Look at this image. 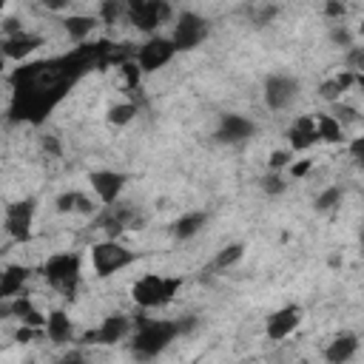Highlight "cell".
I'll return each mask as SVG.
<instances>
[{
	"instance_id": "7c38bea8",
	"label": "cell",
	"mask_w": 364,
	"mask_h": 364,
	"mask_svg": "<svg viewBox=\"0 0 364 364\" xmlns=\"http://www.w3.org/2000/svg\"><path fill=\"white\" fill-rule=\"evenodd\" d=\"M256 134V122L242 114H222L216 125V142L219 145H242Z\"/></svg>"
},
{
	"instance_id": "2e32d148",
	"label": "cell",
	"mask_w": 364,
	"mask_h": 364,
	"mask_svg": "<svg viewBox=\"0 0 364 364\" xmlns=\"http://www.w3.org/2000/svg\"><path fill=\"white\" fill-rule=\"evenodd\" d=\"M358 353V336L355 333H338L333 341L324 347V361L327 364H350Z\"/></svg>"
},
{
	"instance_id": "7dc6e473",
	"label": "cell",
	"mask_w": 364,
	"mask_h": 364,
	"mask_svg": "<svg viewBox=\"0 0 364 364\" xmlns=\"http://www.w3.org/2000/svg\"><path fill=\"white\" fill-rule=\"evenodd\" d=\"M6 313H9V310H6V307H3V304H0V318H3V316H6Z\"/></svg>"
},
{
	"instance_id": "6da1fadb",
	"label": "cell",
	"mask_w": 364,
	"mask_h": 364,
	"mask_svg": "<svg viewBox=\"0 0 364 364\" xmlns=\"http://www.w3.org/2000/svg\"><path fill=\"white\" fill-rule=\"evenodd\" d=\"M111 46L114 43H108V40L80 43L68 54L23 63L20 68H14V74L9 77V82H11L9 119L40 125L85 71H91L94 65H105Z\"/></svg>"
},
{
	"instance_id": "30bf717a",
	"label": "cell",
	"mask_w": 364,
	"mask_h": 364,
	"mask_svg": "<svg viewBox=\"0 0 364 364\" xmlns=\"http://www.w3.org/2000/svg\"><path fill=\"white\" fill-rule=\"evenodd\" d=\"M34 210H37V202H34V199H20V202H11V205L6 208L3 228H6V233H9L14 242H28V239H31Z\"/></svg>"
},
{
	"instance_id": "1f68e13d",
	"label": "cell",
	"mask_w": 364,
	"mask_h": 364,
	"mask_svg": "<svg viewBox=\"0 0 364 364\" xmlns=\"http://www.w3.org/2000/svg\"><path fill=\"white\" fill-rule=\"evenodd\" d=\"M119 71H122V77H125V85H128V88H136V85H139L142 71H139V65H136L134 60L122 63V65H119Z\"/></svg>"
},
{
	"instance_id": "8d00e7d4",
	"label": "cell",
	"mask_w": 364,
	"mask_h": 364,
	"mask_svg": "<svg viewBox=\"0 0 364 364\" xmlns=\"http://www.w3.org/2000/svg\"><path fill=\"white\" fill-rule=\"evenodd\" d=\"M287 168H290V176H293V179H301V176H307V173H310L313 162H310V159H299V162H290Z\"/></svg>"
},
{
	"instance_id": "5b68a950",
	"label": "cell",
	"mask_w": 364,
	"mask_h": 364,
	"mask_svg": "<svg viewBox=\"0 0 364 364\" xmlns=\"http://www.w3.org/2000/svg\"><path fill=\"white\" fill-rule=\"evenodd\" d=\"M171 17H173V9L165 0H134L125 6V20L136 31H145V34H154Z\"/></svg>"
},
{
	"instance_id": "9a60e30c",
	"label": "cell",
	"mask_w": 364,
	"mask_h": 364,
	"mask_svg": "<svg viewBox=\"0 0 364 364\" xmlns=\"http://www.w3.org/2000/svg\"><path fill=\"white\" fill-rule=\"evenodd\" d=\"M299 324H301V307H299V304H287V307H279V310H273V313L267 316V321H264V336H267L270 341H282V338H287Z\"/></svg>"
},
{
	"instance_id": "7402d4cb",
	"label": "cell",
	"mask_w": 364,
	"mask_h": 364,
	"mask_svg": "<svg viewBox=\"0 0 364 364\" xmlns=\"http://www.w3.org/2000/svg\"><path fill=\"white\" fill-rule=\"evenodd\" d=\"M313 128H316V139L318 142H344V128L330 117V114H313Z\"/></svg>"
},
{
	"instance_id": "7bdbcfd3",
	"label": "cell",
	"mask_w": 364,
	"mask_h": 364,
	"mask_svg": "<svg viewBox=\"0 0 364 364\" xmlns=\"http://www.w3.org/2000/svg\"><path fill=\"white\" fill-rule=\"evenodd\" d=\"M37 333H40V330H31V327H26V324H23V327H20L17 333H14V338H17L20 344H28V341H31V338H34Z\"/></svg>"
},
{
	"instance_id": "cb8c5ba5",
	"label": "cell",
	"mask_w": 364,
	"mask_h": 364,
	"mask_svg": "<svg viewBox=\"0 0 364 364\" xmlns=\"http://www.w3.org/2000/svg\"><path fill=\"white\" fill-rule=\"evenodd\" d=\"M205 222H208V213H202V210H193V213H185V216H179L176 222H173V236L176 239H193L202 228H205Z\"/></svg>"
},
{
	"instance_id": "44dd1931",
	"label": "cell",
	"mask_w": 364,
	"mask_h": 364,
	"mask_svg": "<svg viewBox=\"0 0 364 364\" xmlns=\"http://www.w3.org/2000/svg\"><path fill=\"white\" fill-rule=\"evenodd\" d=\"M355 82H358V74H353V71L344 68L341 74H336V77H330V80H324L318 85V97L327 100V102H341V94L350 91Z\"/></svg>"
},
{
	"instance_id": "8992f818",
	"label": "cell",
	"mask_w": 364,
	"mask_h": 364,
	"mask_svg": "<svg viewBox=\"0 0 364 364\" xmlns=\"http://www.w3.org/2000/svg\"><path fill=\"white\" fill-rule=\"evenodd\" d=\"M134 259H136V253L128 250L125 245H119L117 239H105L91 247V264H94L97 276H114L122 267H128Z\"/></svg>"
},
{
	"instance_id": "c3c4849f",
	"label": "cell",
	"mask_w": 364,
	"mask_h": 364,
	"mask_svg": "<svg viewBox=\"0 0 364 364\" xmlns=\"http://www.w3.org/2000/svg\"><path fill=\"white\" fill-rule=\"evenodd\" d=\"M3 9H6V3H3V0H0V11H3Z\"/></svg>"
},
{
	"instance_id": "7a4b0ae2",
	"label": "cell",
	"mask_w": 364,
	"mask_h": 364,
	"mask_svg": "<svg viewBox=\"0 0 364 364\" xmlns=\"http://www.w3.org/2000/svg\"><path fill=\"white\" fill-rule=\"evenodd\" d=\"M176 336H179L176 321L139 316V318H136L134 338H131V353H134V358H139V361H151V358H156L159 353H165V350L171 347V341H176Z\"/></svg>"
},
{
	"instance_id": "e0dca14e",
	"label": "cell",
	"mask_w": 364,
	"mask_h": 364,
	"mask_svg": "<svg viewBox=\"0 0 364 364\" xmlns=\"http://www.w3.org/2000/svg\"><path fill=\"white\" fill-rule=\"evenodd\" d=\"M40 46H43V37H40V34L20 31V34H14V37H6L3 46H0V51H3V57H9V60H26V57H31Z\"/></svg>"
},
{
	"instance_id": "bcb514c9",
	"label": "cell",
	"mask_w": 364,
	"mask_h": 364,
	"mask_svg": "<svg viewBox=\"0 0 364 364\" xmlns=\"http://www.w3.org/2000/svg\"><path fill=\"white\" fill-rule=\"evenodd\" d=\"M344 11H347L344 3H327V6H324V14H327V17H344Z\"/></svg>"
},
{
	"instance_id": "8fae6325",
	"label": "cell",
	"mask_w": 364,
	"mask_h": 364,
	"mask_svg": "<svg viewBox=\"0 0 364 364\" xmlns=\"http://www.w3.org/2000/svg\"><path fill=\"white\" fill-rule=\"evenodd\" d=\"M299 97V80L287 74H270L264 80V105L270 111H284Z\"/></svg>"
},
{
	"instance_id": "ba28073f",
	"label": "cell",
	"mask_w": 364,
	"mask_h": 364,
	"mask_svg": "<svg viewBox=\"0 0 364 364\" xmlns=\"http://www.w3.org/2000/svg\"><path fill=\"white\" fill-rule=\"evenodd\" d=\"M142 219L136 213L134 205L128 202H114V205H105V210L97 216V228L108 236V239H117L119 233H125L128 228H136Z\"/></svg>"
},
{
	"instance_id": "d4e9b609",
	"label": "cell",
	"mask_w": 364,
	"mask_h": 364,
	"mask_svg": "<svg viewBox=\"0 0 364 364\" xmlns=\"http://www.w3.org/2000/svg\"><path fill=\"white\" fill-rule=\"evenodd\" d=\"M242 256H245V245H242V242H230V245H225V247L216 253L213 267H216V270H228V267H233Z\"/></svg>"
},
{
	"instance_id": "277c9868",
	"label": "cell",
	"mask_w": 364,
	"mask_h": 364,
	"mask_svg": "<svg viewBox=\"0 0 364 364\" xmlns=\"http://www.w3.org/2000/svg\"><path fill=\"white\" fill-rule=\"evenodd\" d=\"M43 276L48 282V287H54L57 293H63L65 299H71L80 287L82 279V264H80V253L65 250V253H54L43 262Z\"/></svg>"
},
{
	"instance_id": "ffe728a7",
	"label": "cell",
	"mask_w": 364,
	"mask_h": 364,
	"mask_svg": "<svg viewBox=\"0 0 364 364\" xmlns=\"http://www.w3.org/2000/svg\"><path fill=\"white\" fill-rule=\"evenodd\" d=\"M43 333L48 336V341H54V344H65V341H71V336H74V324H71V318H68L65 310H51V313L46 316V327H43Z\"/></svg>"
},
{
	"instance_id": "4316f807",
	"label": "cell",
	"mask_w": 364,
	"mask_h": 364,
	"mask_svg": "<svg viewBox=\"0 0 364 364\" xmlns=\"http://www.w3.org/2000/svg\"><path fill=\"white\" fill-rule=\"evenodd\" d=\"M341 199H344V191L338 188V185H333V188H324L318 196H316V210H333L336 205H341Z\"/></svg>"
},
{
	"instance_id": "52a82bcc",
	"label": "cell",
	"mask_w": 364,
	"mask_h": 364,
	"mask_svg": "<svg viewBox=\"0 0 364 364\" xmlns=\"http://www.w3.org/2000/svg\"><path fill=\"white\" fill-rule=\"evenodd\" d=\"M208 37V20L196 11H182L173 23V34L171 43L176 51H193L202 40Z\"/></svg>"
},
{
	"instance_id": "9c48e42d",
	"label": "cell",
	"mask_w": 364,
	"mask_h": 364,
	"mask_svg": "<svg viewBox=\"0 0 364 364\" xmlns=\"http://www.w3.org/2000/svg\"><path fill=\"white\" fill-rule=\"evenodd\" d=\"M176 48L171 43V37H151L148 43H142L134 54V63L139 65L142 74H151V71H159L162 65H168L173 60Z\"/></svg>"
},
{
	"instance_id": "ab89813d",
	"label": "cell",
	"mask_w": 364,
	"mask_h": 364,
	"mask_svg": "<svg viewBox=\"0 0 364 364\" xmlns=\"http://www.w3.org/2000/svg\"><path fill=\"white\" fill-rule=\"evenodd\" d=\"M276 14H279V9H276V6H264V9L259 11V17H256L253 23H256V26H267V23H270V20L276 17Z\"/></svg>"
},
{
	"instance_id": "ee69618b",
	"label": "cell",
	"mask_w": 364,
	"mask_h": 364,
	"mask_svg": "<svg viewBox=\"0 0 364 364\" xmlns=\"http://www.w3.org/2000/svg\"><path fill=\"white\" fill-rule=\"evenodd\" d=\"M60 364H88V361H85V355H82L80 350H71V353H65V355L60 358Z\"/></svg>"
},
{
	"instance_id": "d6a6232c",
	"label": "cell",
	"mask_w": 364,
	"mask_h": 364,
	"mask_svg": "<svg viewBox=\"0 0 364 364\" xmlns=\"http://www.w3.org/2000/svg\"><path fill=\"white\" fill-rule=\"evenodd\" d=\"M6 310H9L11 316H17V318L23 321V318H26V316H28V313L34 310V304L28 301V296H14V301H11V304H9Z\"/></svg>"
},
{
	"instance_id": "e575fe53",
	"label": "cell",
	"mask_w": 364,
	"mask_h": 364,
	"mask_svg": "<svg viewBox=\"0 0 364 364\" xmlns=\"http://www.w3.org/2000/svg\"><path fill=\"white\" fill-rule=\"evenodd\" d=\"M330 40H333L336 46H341V48H353V37H350V31H347L344 26H336V28L330 31Z\"/></svg>"
},
{
	"instance_id": "d6986e66",
	"label": "cell",
	"mask_w": 364,
	"mask_h": 364,
	"mask_svg": "<svg viewBox=\"0 0 364 364\" xmlns=\"http://www.w3.org/2000/svg\"><path fill=\"white\" fill-rule=\"evenodd\" d=\"M31 270L26 264H9L3 273H0V301H9L14 296H20L23 284L28 282Z\"/></svg>"
},
{
	"instance_id": "d590c367",
	"label": "cell",
	"mask_w": 364,
	"mask_h": 364,
	"mask_svg": "<svg viewBox=\"0 0 364 364\" xmlns=\"http://www.w3.org/2000/svg\"><path fill=\"white\" fill-rule=\"evenodd\" d=\"M361 63H364V48H361V46H353V48H350V54H347V71L358 74Z\"/></svg>"
},
{
	"instance_id": "f1b7e54d",
	"label": "cell",
	"mask_w": 364,
	"mask_h": 364,
	"mask_svg": "<svg viewBox=\"0 0 364 364\" xmlns=\"http://www.w3.org/2000/svg\"><path fill=\"white\" fill-rule=\"evenodd\" d=\"M122 14H125V6H122V3H117V0L100 3V20H102V23H117Z\"/></svg>"
},
{
	"instance_id": "b9f144b4",
	"label": "cell",
	"mask_w": 364,
	"mask_h": 364,
	"mask_svg": "<svg viewBox=\"0 0 364 364\" xmlns=\"http://www.w3.org/2000/svg\"><path fill=\"white\" fill-rule=\"evenodd\" d=\"M3 31H6V37H14V34H20V31H23V26H20V20H17V17H9V20L3 23Z\"/></svg>"
},
{
	"instance_id": "83f0119b",
	"label": "cell",
	"mask_w": 364,
	"mask_h": 364,
	"mask_svg": "<svg viewBox=\"0 0 364 364\" xmlns=\"http://www.w3.org/2000/svg\"><path fill=\"white\" fill-rule=\"evenodd\" d=\"M341 128L344 125H355L361 117H358V111L353 108V105H344V102H333V114H330Z\"/></svg>"
},
{
	"instance_id": "74e56055",
	"label": "cell",
	"mask_w": 364,
	"mask_h": 364,
	"mask_svg": "<svg viewBox=\"0 0 364 364\" xmlns=\"http://www.w3.org/2000/svg\"><path fill=\"white\" fill-rule=\"evenodd\" d=\"M40 142H43V151H46V154H51V156H60V154H63V148H60V139H57L54 134H46Z\"/></svg>"
},
{
	"instance_id": "5bb4252c",
	"label": "cell",
	"mask_w": 364,
	"mask_h": 364,
	"mask_svg": "<svg viewBox=\"0 0 364 364\" xmlns=\"http://www.w3.org/2000/svg\"><path fill=\"white\" fill-rule=\"evenodd\" d=\"M88 182H91V191L97 193V199L102 205H114V202H119V193H122L128 176L119 171H91Z\"/></svg>"
},
{
	"instance_id": "f6af8a7d",
	"label": "cell",
	"mask_w": 364,
	"mask_h": 364,
	"mask_svg": "<svg viewBox=\"0 0 364 364\" xmlns=\"http://www.w3.org/2000/svg\"><path fill=\"white\" fill-rule=\"evenodd\" d=\"M199 321H196V316H185L182 321H176V327H179V336H185V333H191L193 327H196Z\"/></svg>"
},
{
	"instance_id": "4fadbf2b",
	"label": "cell",
	"mask_w": 364,
	"mask_h": 364,
	"mask_svg": "<svg viewBox=\"0 0 364 364\" xmlns=\"http://www.w3.org/2000/svg\"><path fill=\"white\" fill-rule=\"evenodd\" d=\"M128 333H131V318L122 316V313H111V316L102 318V324L97 330H88L82 336V344H105V347H111V344L122 341Z\"/></svg>"
},
{
	"instance_id": "4dcf8cb0",
	"label": "cell",
	"mask_w": 364,
	"mask_h": 364,
	"mask_svg": "<svg viewBox=\"0 0 364 364\" xmlns=\"http://www.w3.org/2000/svg\"><path fill=\"white\" fill-rule=\"evenodd\" d=\"M77 199H80L77 191H65V193H60V196L54 199V210H57V213H74V210H77Z\"/></svg>"
},
{
	"instance_id": "ac0fdd59",
	"label": "cell",
	"mask_w": 364,
	"mask_h": 364,
	"mask_svg": "<svg viewBox=\"0 0 364 364\" xmlns=\"http://www.w3.org/2000/svg\"><path fill=\"white\" fill-rule=\"evenodd\" d=\"M287 139H290V151H307L313 148L318 139H316V128H313V117L310 114H301L293 119L290 131H287Z\"/></svg>"
},
{
	"instance_id": "681fc988",
	"label": "cell",
	"mask_w": 364,
	"mask_h": 364,
	"mask_svg": "<svg viewBox=\"0 0 364 364\" xmlns=\"http://www.w3.org/2000/svg\"><path fill=\"white\" fill-rule=\"evenodd\" d=\"M301 364H304V361H301Z\"/></svg>"
},
{
	"instance_id": "f546056e",
	"label": "cell",
	"mask_w": 364,
	"mask_h": 364,
	"mask_svg": "<svg viewBox=\"0 0 364 364\" xmlns=\"http://www.w3.org/2000/svg\"><path fill=\"white\" fill-rule=\"evenodd\" d=\"M284 188H287V182L279 176V173H267V176H262V191L267 193V196H279V193H284Z\"/></svg>"
},
{
	"instance_id": "836d02e7",
	"label": "cell",
	"mask_w": 364,
	"mask_h": 364,
	"mask_svg": "<svg viewBox=\"0 0 364 364\" xmlns=\"http://www.w3.org/2000/svg\"><path fill=\"white\" fill-rule=\"evenodd\" d=\"M290 162H293V151H273L270 159H267V168H270L273 173H279V171L287 168Z\"/></svg>"
},
{
	"instance_id": "484cf974",
	"label": "cell",
	"mask_w": 364,
	"mask_h": 364,
	"mask_svg": "<svg viewBox=\"0 0 364 364\" xmlns=\"http://www.w3.org/2000/svg\"><path fill=\"white\" fill-rule=\"evenodd\" d=\"M136 117V105L134 102H117L108 108V122L111 125H128Z\"/></svg>"
},
{
	"instance_id": "f35d334b",
	"label": "cell",
	"mask_w": 364,
	"mask_h": 364,
	"mask_svg": "<svg viewBox=\"0 0 364 364\" xmlns=\"http://www.w3.org/2000/svg\"><path fill=\"white\" fill-rule=\"evenodd\" d=\"M74 213H82V216H94L97 213V205L85 196V193H80V199H77V210Z\"/></svg>"
},
{
	"instance_id": "3957f363",
	"label": "cell",
	"mask_w": 364,
	"mask_h": 364,
	"mask_svg": "<svg viewBox=\"0 0 364 364\" xmlns=\"http://www.w3.org/2000/svg\"><path fill=\"white\" fill-rule=\"evenodd\" d=\"M182 287V276H159V273H145L131 284V299L142 307V310H154V307H165L176 299Z\"/></svg>"
},
{
	"instance_id": "603a6c76",
	"label": "cell",
	"mask_w": 364,
	"mask_h": 364,
	"mask_svg": "<svg viewBox=\"0 0 364 364\" xmlns=\"http://www.w3.org/2000/svg\"><path fill=\"white\" fill-rule=\"evenodd\" d=\"M94 26H97V17H91V14H68L63 20V28L74 43H85V37L94 31Z\"/></svg>"
},
{
	"instance_id": "60d3db41",
	"label": "cell",
	"mask_w": 364,
	"mask_h": 364,
	"mask_svg": "<svg viewBox=\"0 0 364 364\" xmlns=\"http://www.w3.org/2000/svg\"><path fill=\"white\" fill-rule=\"evenodd\" d=\"M350 156H353L355 162L364 159V136H355V139L350 142Z\"/></svg>"
}]
</instances>
